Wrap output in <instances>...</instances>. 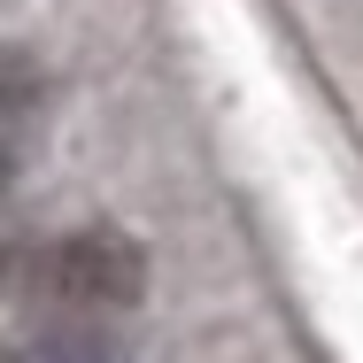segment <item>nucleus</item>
Returning a JSON list of instances; mask_svg holds the SVG:
<instances>
[{
	"label": "nucleus",
	"mask_w": 363,
	"mask_h": 363,
	"mask_svg": "<svg viewBox=\"0 0 363 363\" xmlns=\"http://www.w3.org/2000/svg\"><path fill=\"white\" fill-rule=\"evenodd\" d=\"M0 363H116V340H108L93 317H55V325L23 333Z\"/></svg>",
	"instance_id": "nucleus-2"
},
{
	"label": "nucleus",
	"mask_w": 363,
	"mask_h": 363,
	"mask_svg": "<svg viewBox=\"0 0 363 363\" xmlns=\"http://www.w3.org/2000/svg\"><path fill=\"white\" fill-rule=\"evenodd\" d=\"M23 294L47 301L55 317H93V325H108V317H124V309L147 294V255H140V240L93 224V232H70V240L39 247L31 271H23Z\"/></svg>",
	"instance_id": "nucleus-1"
},
{
	"label": "nucleus",
	"mask_w": 363,
	"mask_h": 363,
	"mask_svg": "<svg viewBox=\"0 0 363 363\" xmlns=\"http://www.w3.org/2000/svg\"><path fill=\"white\" fill-rule=\"evenodd\" d=\"M31 101H39V77L23 70L16 55H0V170H8V147H16V132H23Z\"/></svg>",
	"instance_id": "nucleus-3"
}]
</instances>
